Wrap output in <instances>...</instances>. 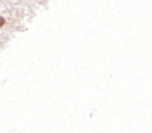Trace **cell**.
I'll list each match as a JSON object with an SVG mask.
<instances>
[]
</instances>
